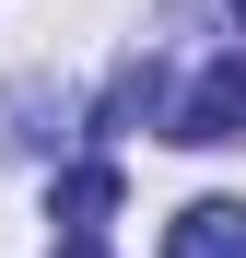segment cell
Here are the masks:
<instances>
[{"label":"cell","mask_w":246,"mask_h":258,"mask_svg":"<svg viewBox=\"0 0 246 258\" xmlns=\"http://www.w3.org/2000/svg\"><path fill=\"white\" fill-rule=\"evenodd\" d=\"M164 141H199V153H211V141H246V47H223V59H211V71L176 94Z\"/></svg>","instance_id":"cell-1"},{"label":"cell","mask_w":246,"mask_h":258,"mask_svg":"<svg viewBox=\"0 0 246 258\" xmlns=\"http://www.w3.org/2000/svg\"><path fill=\"white\" fill-rule=\"evenodd\" d=\"M164 258H246V200H188L164 223Z\"/></svg>","instance_id":"cell-2"},{"label":"cell","mask_w":246,"mask_h":258,"mask_svg":"<svg viewBox=\"0 0 246 258\" xmlns=\"http://www.w3.org/2000/svg\"><path fill=\"white\" fill-rule=\"evenodd\" d=\"M106 211H117V164H106V153H82L70 176L47 188V223H59V235H94Z\"/></svg>","instance_id":"cell-3"},{"label":"cell","mask_w":246,"mask_h":258,"mask_svg":"<svg viewBox=\"0 0 246 258\" xmlns=\"http://www.w3.org/2000/svg\"><path fill=\"white\" fill-rule=\"evenodd\" d=\"M59 258H106V235H59Z\"/></svg>","instance_id":"cell-4"},{"label":"cell","mask_w":246,"mask_h":258,"mask_svg":"<svg viewBox=\"0 0 246 258\" xmlns=\"http://www.w3.org/2000/svg\"><path fill=\"white\" fill-rule=\"evenodd\" d=\"M234 12H246V0H234Z\"/></svg>","instance_id":"cell-5"}]
</instances>
